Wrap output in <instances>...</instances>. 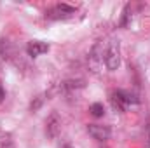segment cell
<instances>
[{"label":"cell","instance_id":"cell-4","mask_svg":"<svg viewBox=\"0 0 150 148\" xmlns=\"http://www.w3.org/2000/svg\"><path fill=\"white\" fill-rule=\"evenodd\" d=\"M87 132H89V136H93L98 141H105L112 134L110 127L108 125H101V124H89L87 125Z\"/></svg>","mask_w":150,"mask_h":148},{"label":"cell","instance_id":"cell-6","mask_svg":"<svg viewBox=\"0 0 150 148\" xmlns=\"http://www.w3.org/2000/svg\"><path fill=\"white\" fill-rule=\"evenodd\" d=\"M59 125H61L59 117H58L56 113H52V115L47 118V122H45V132H47V136H49V138H56L58 132H59Z\"/></svg>","mask_w":150,"mask_h":148},{"label":"cell","instance_id":"cell-8","mask_svg":"<svg viewBox=\"0 0 150 148\" xmlns=\"http://www.w3.org/2000/svg\"><path fill=\"white\" fill-rule=\"evenodd\" d=\"M0 148H14L12 136L7 131H4V129H0Z\"/></svg>","mask_w":150,"mask_h":148},{"label":"cell","instance_id":"cell-3","mask_svg":"<svg viewBox=\"0 0 150 148\" xmlns=\"http://www.w3.org/2000/svg\"><path fill=\"white\" fill-rule=\"evenodd\" d=\"M77 9L74 5H68V4H58V5H52L47 12H45V18L51 19V21H58V19H68L72 18Z\"/></svg>","mask_w":150,"mask_h":148},{"label":"cell","instance_id":"cell-11","mask_svg":"<svg viewBox=\"0 0 150 148\" xmlns=\"http://www.w3.org/2000/svg\"><path fill=\"white\" fill-rule=\"evenodd\" d=\"M40 105H42V98H37V101H35V103H32V110H37Z\"/></svg>","mask_w":150,"mask_h":148},{"label":"cell","instance_id":"cell-13","mask_svg":"<svg viewBox=\"0 0 150 148\" xmlns=\"http://www.w3.org/2000/svg\"><path fill=\"white\" fill-rule=\"evenodd\" d=\"M65 148H70V147H68V145H67V147H65Z\"/></svg>","mask_w":150,"mask_h":148},{"label":"cell","instance_id":"cell-7","mask_svg":"<svg viewBox=\"0 0 150 148\" xmlns=\"http://www.w3.org/2000/svg\"><path fill=\"white\" fill-rule=\"evenodd\" d=\"M105 49H107V47H105ZM105 49H103V42H98V44L93 47V51H91V54H89V61H91L93 68H96V66H98V65L103 61Z\"/></svg>","mask_w":150,"mask_h":148},{"label":"cell","instance_id":"cell-12","mask_svg":"<svg viewBox=\"0 0 150 148\" xmlns=\"http://www.w3.org/2000/svg\"><path fill=\"white\" fill-rule=\"evenodd\" d=\"M4 98H5V91H4V89H2V85H0V101H2Z\"/></svg>","mask_w":150,"mask_h":148},{"label":"cell","instance_id":"cell-1","mask_svg":"<svg viewBox=\"0 0 150 148\" xmlns=\"http://www.w3.org/2000/svg\"><path fill=\"white\" fill-rule=\"evenodd\" d=\"M110 101H112L113 108L119 110V111H124V110H127V106L140 103V99H138L136 94H133V92H129V91H122V89L113 91L112 96H110Z\"/></svg>","mask_w":150,"mask_h":148},{"label":"cell","instance_id":"cell-9","mask_svg":"<svg viewBox=\"0 0 150 148\" xmlns=\"http://www.w3.org/2000/svg\"><path fill=\"white\" fill-rule=\"evenodd\" d=\"M89 111H91L93 117H103L105 115V106H103V103H93L89 106Z\"/></svg>","mask_w":150,"mask_h":148},{"label":"cell","instance_id":"cell-5","mask_svg":"<svg viewBox=\"0 0 150 148\" xmlns=\"http://www.w3.org/2000/svg\"><path fill=\"white\" fill-rule=\"evenodd\" d=\"M47 51H49V44H45V42H42V40H32V42H28V45H26V52H28V56H32V58H38V56L45 54Z\"/></svg>","mask_w":150,"mask_h":148},{"label":"cell","instance_id":"cell-2","mask_svg":"<svg viewBox=\"0 0 150 148\" xmlns=\"http://www.w3.org/2000/svg\"><path fill=\"white\" fill-rule=\"evenodd\" d=\"M105 65L110 72L117 70L120 66V44H119V40H112L107 45V49H105Z\"/></svg>","mask_w":150,"mask_h":148},{"label":"cell","instance_id":"cell-10","mask_svg":"<svg viewBox=\"0 0 150 148\" xmlns=\"http://www.w3.org/2000/svg\"><path fill=\"white\" fill-rule=\"evenodd\" d=\"M129 7H131V5L127 4V5L124 7V11H122V21H120V26H126V25H127V18H129Z\"/></svg>","mask_w":150,"mask_h":148}]
</instances>
